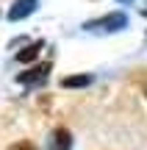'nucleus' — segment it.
I'll return each instance as SVG.
<instances>
[{
	"mask_svg": "<svg viewBox=\"0 0 147 150\" xmlns=\"http://www.w3.org/2000/svg\"><path fill=\"white\" fill-rule=\"evenodd\" d=\"M144 92H147V86H144Z\"/></svg>",
	"mask_w": 147,
	"mask_h": 150,
	"instance_id": "10",
	"label": "nucleus"
},
{
	"mask_svg": "<svg viewBox=\"0 0 147 150\" xmlns=\"http://www.w3.org/2000/svg\"><path fill=\"white\" fill-rule=\"evenodd\" d=\"M47 75H50V64H36L33 70H25V72L17 75V83H22V86H39V83L47 81Z\"/></svg>",
	"mask_w": 147,
	"mask_h": 150,
	"instance_id": "2",
	"label": "nucleus"
},
{
	"mask_svg": "<svg viewBox=\"0 0 147 150\" xmlns=\"http://www.w3.org/2000/svg\"><path fill=\"white\" fill-rule=\"evenodd\" d=\"M8 150H36V147H33L31 142H17V145H11Z\"/></svg>",
	"mask_w": 147,
	"mask_h": 150,
	"instance_id": "7",
	"label": "nucleus"
},
{
	"mask_svg": "<svg viewBox=\"0 0 147 150\" xmlns=\"http://www.w3.org/2000/svg\"><path fill=\"white\" fill-rule=\"evenodd\" d=\"M36 8H39V0H17V3L11 6V11H8V22L25 20V17H31Z\"/></svg>",
	"mask_w": 147,
	"mask_h": 150,
	"instance_id": "3",
	"label": "nucleus"
},
{
	"mask_svg": "<svg viewBox=\"0 0 147 150\" xmlns=\"http://www.w3.org/2000/svg\"><path fill=\"white\" fill-rule=\"evenodd\" d=\"M89 83H92V75H67L61 81V86H67V89H81V86H89Z\"/></svg>",
	"mask_w": 147,
	"mask_h": 150,
	"instance_id": "6",
	"label": "nucleus"
},
{
	"mask_svg": "<svg viewBox=\"0 0 147 150\" xmlns=\"http://www.w3.org/2000/svg\"><path fill=\"white\" fill-rule=\"evenodd\" d=\"M128 25V17L125 14H106L100 20H92V22H83V31L89 33H114V31H122Z\"/></svg>",
	"mask_w": 147,
	"mask_h": 150,
	"instance_id": "1",
	"label": "nucleus"
},
{
	"mask_svg": "<svg viewBox=\"0 0 147 150\" xmlns=\"http://www.w3.org/2000/svg\"><path fill=\"white\" fill-rule=\"evenodd\" d=\"M72 147V134L67 128H56L50 134V150H70Z\"/></svg>",
	"mask_w": 147,
	"mask_h": 150,
	"instance_id": "4",
	"label": "nucleus"
},
{
	"mask_svg": "<svg viewBox=\"0 0 147 150\" xmlns=\"http://www.w3.org/2000/svg\"><path fill=\"white\" fill-rule=\"evenodd\" d=\"M42 47H44V42H33L31 47H22L20 53H17V61H22V64H28V61H33L39 53H42Z\"/></svg>",
	"mask_w": 147,
	"mask_h": 150,
	"instance_id": "5",
	"label": "nucleus"
},
{
	"mask_svg": "<svg viewBox=\"0 0 147 150\" xmlns=\"http://www.w3.org/2000/svg\"><path fill=\"white\" fill-rule=\"evenodd\" d=\"M122 3H133V0H122Z\"/></svg>",
	"mask_w": 147,
	"mask_h": 150,
	"instance_id": "8",
	"label": "nucleus"
},
{
	"mask_svg": "<svg viewBox=\"0 0 147 150\" xmlns=\"http://www.w3.org/2000/svg\"><path fill=\"white\" fill-rule=\"evenodd\" d=\"M144 14H147V8H144Z\"/></svg>",
	"mask_w": 147,
	"mask_h": 150,
	"instance_id": "9",
	"label": "nucleus"
}]
</instances>
